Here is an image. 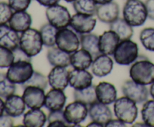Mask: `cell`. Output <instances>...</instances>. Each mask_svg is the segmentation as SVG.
I'll return each instance as SVG.
<instances>
[{"label": "cell", "mask_w": 154, "mask_h": 127, "mask_svg": "<svg viewBox=\"0 0 154 127\" xmlns=\"http://www.w3.org/2000/svg\"><path fill=\"white\" fill-rule=\"evenodd\" d=\"M123 16L132 27L141 26L148 18L145 3L141 0H126L123 8Z\"/></svg>", "instance_id": "cell-1"}, {"label": "cell", "mask_w": 154, "mask_h": 127, "mask_svg": "<svg viewBox=\"0 0 154 127\" xmlns=\"http://www.w3.org/2000/svg\"><path fill=\"white\" fill-rule=\"evenodd\" d=\"M129 76L137 83L146 86L151 85L154 82V64L147 58L138 57L131 66Z\"/></svg>", "instance_id": "cell-2"}, {"label": "cell", "mask_w": 154, "mask_h": 127, "mask_svg": "<svg viewBox=\"0 0 154 127\" xmlns=\"http://www.w3.org/2000/svg\"><path fill=\"white\" fill-rule=\"evenodd\" d=\"M43 46L42 34L37 29L28 28L20 37L19 47L30 58L40 53Z\"/></svg>", "instance_id": "cell-3"}, {"label": "cell", "mask_w": 154, "mask_h": 127, "mask_svg": "<svg viewBox=\"0 0 154 127\" xmlns=\"http://www.w3.org/2000/svg\"><path fill=\"white\" fill-rule=\"evenodd\" d=\"M113 55L117 64L124 66L130 65L139 57L138 44L130 39L120 40Z\"/></svg>", "instance_id": "cell-4"}, {"label": "cell", "mask_w": 154, "mask_h": 127, "mask_svg": "<svg viewBox=\"0 0 154 127\" xmlns=\"http://www.w3.org/2000/svg\"><path fill=\"white\" fill-rule=\"evenodd\" d=\"M136 104L133 100L125 96L117 99L114 102V115L125 123H133L138 114Z\"/></svg>", "instance_id": "cell-5"}, {"label": "cell", "mask_w": 154, "mask_h": 127, "mask_svg": "<svg viewBox=\"0 0 154 127\" xmlns=\"http://www.w3.org/2000/svg\"><path fill=\"white\" fill-rule=\"evenodd\" d=\"M33 73L34 70L31 61L18 60L8 67L6 75L13 83L23 85L31 78Z\"/></svg>", "instance_id": "cell-6"}, {"label": "cell", "mask_w": 154, "mask_h": 127, "mask_svg": "<svg viewBox=\"0 0 154 127\" xmlns=\"http://www.w3.org/2000/svg\"><path fill=\"white\" fill-rule=\"evenodd\" d=\"M56 46L64 52L72 54L81 46L80 37L78 33L67 27L60 28L57 34Z\"/></svg>", "instance_id": "cell-7"}, {"label": "cell", "mask_w": 154, "mask_h": 127, "mask_svg": "<svg viewBox=\"0 0 154 127\" xmlns=\"http://www.w3.org/2000/svg\"><path fill=\"white\" fill-rule=\"evenodd\" d=\"M45 14L48 22L58 29L69 26L72 18L67 7L59 3L47 7Z\"/></svg>", "instance_id": "cell-8"}, {"label": "cell", "mask_w": 154, "mask_h": 127, "mask_svg": "<svg viewBox=\"0 0 154 127\" xmlns=\"http://www.w3.org/2000/svg\"><path fill=\"white\" fill-rule=\"evenodd\" d=\"M64 115L69 126H81L80 123L88 115V108L84 103L75 100L66 106Z\"/></svg>", "instance_id": "cell-9"}, {"label": "cell", "mask_w": 154, "mask_h": 127, "mask_svg": "<svg viewBox=\"0 0 154 127\" xmlns=\"http://www.w3.org/2000/svg\"><path fill=\"white\" fill-rule=\"evenodd\" d=\"M121 90L125 97L133 100L138 104L144 103L147 101L150 94L146 85L137 83L132 79L126 80L122 85Z\"/></svg>", "instance_id": "cell-10"}, {"label": "cell", "mask_w": 154, "mask_h": 127, "mask_svg": "<svg viewBox=\"0 0 154 127\" xmlns=\"http://www.w3.org/2000/svg\"><path fill=\"white\" fill-rule=\"evenodd\" d=\"M96 25V19L93 15L76 13L72 16L69 26L78 34H87L93 31Z\"/></svg>", "instance_id": "cell-11"}, {"label": "cell", "mask_w": 154, "mask_h": 127, "mask_svg": "<svg viewBox=\"0 0 154 127\" xmlns=\"http://www.w3.org/2000/svg\"><path fill=\"white\" fill-rule=\"evenodd\" d=\"M45 90L39 87L27 86L24 88L23 99L29 109L41 108L45 104Z\"/></svg>", "instance_id": "cell-12"}, {"label": "cell", "mask_w": 154, "mask_h": 127, "mask_svg": "<svg viewBox=\"0 0 154 127\" xmlns=\"http://www.w3.org/2000/svg\"><path fill=\"white\" fill-rule=\"evenodd\" d=\"M88 114L92 121H95L105 126L107 123L112 119L113 114L108 105L96 101L89 105Z\"/></svg>", "instance_id": "cell-13"}, {"label": "cell", "mask_w": 154, "mask_h": 127, "mask_svg": "<svg viewBox=\"0 0 154 127\" xmlns=\"http://www.w3.org/2000/svg\"><path fill=\"white\" fill-rule=\"evenodd\" d=\"M69 71L64 67H54L48 76V83L52 88L64 91L69 83Z\"/></svg>", "instance_id": "cell-14"}, {"label": "cell", "mask_w": 154, "mask_h": 127, "mask_svg": "<svg viewBox=\"0 0 154 127\" xmlns=\"http://www.w3.org/2000/svg\"><path fill=\"white\" fill-rule=\"evenodd\" d=\"M114 67V61L108 55L100 54L94 58L91 64L92 73L97 77H105L111 73Z\"/></svg>", "instance_id": "cell-15"}, {"label": "cell", "mask_w": 154, "mask_h": 127, "mask_svg": "<svg viewBox=\"0 0 154 127\" xmlns=\"http://www.w3.org/2000/svg\"><path fill=\"white\" fill-rule=\"evenodd\" d=\"M93 76L87 70L74 69L69 71V83L75 90L83 89L92 85Z\"/></svg>", "instance_id": "cell-16"}, {"label": "cell", "mask_w": 154, "mask_h": 127, "mask_svg": "<svg viewBox=\"0 0 154 127\" xmlns=\"http://www.w3.org/2000/svg\"><path fill=\"white\" fill-rule=\"evenodd\" d=\"M96 15L104 23H111L120 16V6L115 1L104 4H98Z\"/></svg>", "instance_id": "cell-17"}, {"label": "cell", "mask_w": 154, "mask_h": 127, "mask_svg": "<svg viewBox=\"0 0 154 127\" xmlns=\"http://www.w3.org/2000/svg\"><path fill=\"white\" fill-rule=\"evenodd\" d=\"M97 101L105 105H111L115 102L117 91L113 84L108 82H101L96 86Z\"/></svg>", "instance_id": "cell-18"}, {"label": "cell", "mask_w": 154, "mask_h": 127, "mask_svg": "<svg viewBox=\"0 0 154 127\" xmlns=\"http://www.w3.org/2000/svg\"><path fill=\"white\" fill-rule=\"evenodd\" d=\"M66 99L67 97L63 90L52 88L45 95L44 106L50 111L62 110L66 105Z\"/></svg>", "instance_id": "cell-19"}, {"label": "cell", "mask_w": 154, "mask_h": 127, "mask_svg": "<svg viewBox=\"0 0 154 127\" xmlns=\"http://www.w3.org/2000/svg\"><path fill=\"white\" fill-rule=\"evenodd\" d=\"M20 36L18 32L7 24L0 25V46L14 50L19 47Z\"/></svg>", "instance_id": "cell-20"}, {"label": "cell", "mask_w": 154, "mask_h": 127, "mask_svg": "<svg viewBox=\"0 0 154 127\" xmlns=\"http://www.w3.org/2000/svg\"><path fill=\"white\" fill-rule=\"evenodd\" d=\"M120 39L112 30L105 31L99 36V49L102 53L111 55L114 54Z\"/></svg>", "instance_id": "cell-21"}, {"label": "cell", "mask_w": 154, "mask_h": 127, "mask_svg": "<svg viewBox=\"0 0 154 127\" xmlns=\"http://www.w3.org/2000/svg\"><path fill=\"white\" fill-rule=\"evenodd\" d=\"M26 105L22 97L12 94L5 99V112L12 117H19L25 111Z\"/></svg>", "instance_id": "cell-22"}, {"label": "cell", "mask_w": 154, "mask_h": 127, "mask_svg": "<svg viewBox=\"0 0 154 127\" xmlns=\"http://www.w3.org/2000/svg\"><path fill=\"white\" fill-rule=\"evenodd\" d=\"M32 22V16L26 10L14 11L8 22V25L18 33H22L30 28Z\"/></svg>", "instance_id": "cell-23"}, {"label": "cell", "mask_w": 154, "mask_h": 127, "mask_svg": "<svg viewBox=\"0 0 154 127\" xmlns=\"http://www.w3.org/2000/svg\"><path fill=\"white\" fill-rule=\"evenodd\" d=\"M47 58L49 64L53 67H67L71 65L70 54L64 52L57 46L49 48Z\"/></svg>", "instance_id": "cell-24"}, {"label": "cell", "mask_w": 154, "mask_h": 127, "mask_svg": "<svg viewBox=\"0 0 154 127\" xmlns=\"http://www.w3.org/2000/svg\"><path fill=\"white\" fill-rule=\"evenodd\" d=\"M93 56L85 49H78L70 54V63L74 69L87 70L91 67L93 62Z\"/></svg>", "instance_id": "cell-25"}, {"label": "cell", "mask_w": 154, "mask_h": 127, "mask_svg": "<svg viewBox=\"0 0 154 127\" xmlns=\"http://www.w3.org/2000/svg\"><path fill=\"white\" fill-rule=\"evenodd\" d=\"M80 42L82 49L90 53L93 58L102 54L99 49V36L93 33L80 34Z\"/></svg>", "instance_id": "cell-26"}, {"label": "cell", "mask_w": 154, "mask_h": 127, "mask_svg": "<svg viewBox=\"0 0 154 127\" xmlns=\"http://www.w3.org/2000/svg\"><path fill=\"white\" fill-rule=\"evenodd\" d=\"M48 120V117L40 108L29 109L23 115V124L26 127H42Z\"/></svg>", "instance_id": "cell-27"}, {"label": "cell", "mask_w": 154, "mask_h": 127, "mask_svg": "<svg viewBox=\"0 0 154 127\" xmlns=\"http://www.w3.org/2000/svg\"><path fill=\"white\" fill-rule=\"evenodd\" d=\"M109 28L119 36L120 40L130 39L133 36V27L129 25L123 18H117L109 24Z\"/></svg>", "instance_id": "cell-28"}, {"label": "cell", "mask_w": 154, "mask_h": 127, "mask_svg": "<svg viewBox=\"0 0 154 127\" xmlns=\"http://www.w3.org/2000/svg\"><path fill=\"white\" fill-rule=\"evenodd\" d=\"M74 100L81 102L87 105H90L94 102L97 101L96 94V86L90 85L86 88L74 91Z\"/></svg>", "instance_id": "cell-29"}, {"label": "cell", "mask_w": 154, "mask_h": 127, "mask_svg": "<svg viewBox=\"0 0 154 127\" xmlns=\"http://www.w3.org/2000/svg\"><path fill=\"white\" fill-rule=\"evenodd\" d=\"M58 30V28L50 24L49 22L44 24L41 26L39 31L42 34L44 46L48 48L56 46V38Z\"/></svg>", "instance_id": "cell-30"}, {"label": "cell", "mask_w": 154, "mask_h": 127, "mask_svg": "<svg viewBox=\"0 0 154 127\" xmlns=\"http://www.w3.org/2000/svg\"><path fill=\"white\" fill-rule=\"evenodd\" d=\"M72 3L74 10L76 13L93 16L96 15L98 4L94 0H75Z\"/></svg>", "instance_id": "cell-31"}, {"label": "cell", "mask_w": 154, "mask_h": 127, "mask_svg": "<svg viewBox=\"0 0 154 127\" xmlns=\"http://www.w3.org/2000/svg\"><path fill=\"white\" fill-rule=\"evenodd\" d=\"M141 113L143 122L147 126L154 127V100L144 102Z\"/></svg>", "instance_id": "cell-32"}, {"label": "cell", "mask_w": 154, "mask_h": 127, "mask_svg": "<svg viewBox=\"0 0 154 127\" xmlns=\"http://www.w3.org/2000/svg\"><path fill=\"white\" fill-rule=\"evenodd\" d=\"M16 84L11 82L6 73H0V97L6 99L9 96L15 94Z\"/></svg>", "instance_id": "cell-33"}, {"label": "cell", "mask_w": 154, "mask_h": 127, "mask_svg": "<svg viewBox=\"0 0 154 127\" xmlns=\"http://www.w3.org/2000/svg\"><path fill=\"white\" fill-rule=\"evenodd\" d=\"M139 39L142 46L147 50L154 52V28L147 27L141 30Z\"/></svg>", "instance_id": "cell-34"}, {"label": "cell", "mask_w": 154, "mask_h": 127, "mask_svg": "<svg viewBox=\"0 0 154 127\" xmlns=\"http://www.w3.org/2000/svg\"><path fill=\"white\" fill-rule=\"evenodd\" d=\"M48 127L69 126L64 115V111H51L48 116Z\"/></svg>", "instance_id": "cell-35"}, {"label": "cell", "mask_w": 154, "mask_h": 127, "mask_svg": "<svg viewBox=\"0 0 154 127\" xmlns=\"http://www.w3.org/2000/svg\"><path fill=\"white\" fill-rule=\"evenodd\" d=\"M48 85L49 83H48V79L47 76L39 72L34 71L31 78L27 82L23 84L22 86L23 88L27 86H35L45 90L48 88Z\"/></svg>", "instance_id": "cell-36"}, {"label": "cell", "mask_w": 154, "mask_h": 127, "mask_svg": "<svg viewBox=\"0 0 154 127\" xmlns=\"http://www.w3.org/2000/svg\"><path fill=\"white\" fill-rule=\"evenodd\" d=\"M14 62V54L10 49L0 46V68H8Z\"/></svg>", "instance_id": "cell-37"}, {"label": "cell", "mask_w": 154, "mask_h": 127, "mask_svg": "<svg viewBox=\"0 0 154 127\" xmlns=\"http://www.w3.org/2000/svg\"><path fill=\"white\" fill-rule=\"evenodd\" d=\"M13 13V10L8 3L0 1V25L7 24Z\"/></svg>", "instance_id": "cell-38"}, {"label": "cell", "mask_w": 154, "mask_h": 127, "mask_svg": "<svg viewBox=\"0 0 154 127\" xmlns=\"http://www.w3.org/2000/svg\"><path fill=\"white\" fill-rule=\"evenodd\" d=\"M32 0H8V4L14 11L26 10L31 4Z\"/></svg>", "instance_id": "cell-39"}, {"label": "cell", "mask_w": 154, "mask_h": 127, "mask_svg": "<svg viewBox=\"0 0 154 127\" xmlns=\"http://www.w3.org/2000/svg\"><path fill=\"white\" fill-rule=\"evenodd\" d=\"M14 121L10 115L2 114L0 116V127H12L14 126Z\"/></svg>", "instance_id": "cell-40"}, {"label": "cell", "mask_w": 154, "mask_h": 127, "mask_svg": "<svg viewBox=\"0 0 154 127\" xmlns=\"http://www.w3.org/2000/svg\"><path fill=\"white\" fill-rule=\"evenodd\" d=\"M146 8H147V16L149 19L154 21V0H146Z\"/></svg>", "instance_id": "cell-41"}, {"label": "cell", "mask_w": 154, "mask_h": 127, "mask_svg": "<svg viewBox=\"0 0 154 127\" xmlns=\"http://www.w3.org/2000/svg\"><path fill=\"white\" fill-rule=\"evenodd\" d=\"M105 126L108 127H114V126H117V127H125L126 126V123H123V121H121L120 120H119L118 118L117 119H111L108 121V123H106Z\"/></svg>", "instance_id": "cell-42"}, {"label": "cell", "mask_w": 154, "mask_h": 127, "mask_svg": "<svg viewBox=\"0 0 154 127\" xmlns=\"http://www.w3.org/2000/svg\"><path fill=\"white\" fill-rule=\"evenodd\" d=\"M37 1L41 5L45 6V7H49V6L54 5V4H58L60 0H35Z\"/></svg>", "instance_id": "cell-43"}, {"label": "cell", "mask_w": 154, "mask_h": 127, "mask_svg": "<svg viewBox=\"0 0 154 127\" xmlns=\"http://www.w3.org/2000/svg\"><path fill=\"white\" fill-rule=\"evenodd\" d=\"M5 112V102L2 100V98L0 97V116L4 114Z\"/></svg>", "instance_id": "cell-44"}, {"label": "cell", "mask_w": 154, "mask_h": 127, "mask_svg": "<svg viewBox=\"0 0 154 127\" xmlns=\"http://www.w3.org/2000/svg\"><path fill=\"white\" fill-rule=\"evenodd\" d=\"M95 2L97 4H104L113 1L114 0H94Z\"/></svg>", "instance_id": "cell-45"}, {"label": "cell", "mask_w": 154, "mask_h": 127, "mask_svg": "<svg viewBox=\"0 0 154 127\" xmlns=\"http://www.w3.org/2000/svg\"><path fill=\"white\" fill-rule=\"evenodd\" d=\"M149 93H150V97L154 100V82L150 85V89H149Z\"/></svg>", "instance_id": "cell-46"}, {"label": "cell", "mask_w": 154, "mask_h": 127, "mask_svg": "<svg viewBox=\"0 0 154 127\" xmlns=\"http://www.w3.org/2000/svg\"><path fill=\"white\" fill-rule=\"evenodd\" d=\"M89 126H99V127H102L103 126L102 125V124L99 123L97 122H95V121H92V123H89L88 125H87V127Z\"/></svg>", "instance_id": "cell-47"}, {"label": "cell", "mask_w": 154, "mask_h": 127, "mask_svg": "<svg viewBox=\"0 0 154 127\" xmlns=\"http://www.w3.org/2000/svg\"><path fill=\"white\" fill-rule=\"evenodd\" d=\"M133 126H147L144 122L143 123H136L135 124H133Z\"/></svg>", "instance_id": "cell-48"}, {"label": "cell", "mask_w": 154, "mask_h": 127, "mask_svg": "<svg viewBox=\"0 0 154 127\" xmlns=\"http://www.w3.org/2000/svg\"><path fill=\"white\" fill-rule=\"evenodd\" d=\"M64 1H66V2H73L75 0H64Z\"/></svg>", "instance_id": "cell-49"}]
</instances>
